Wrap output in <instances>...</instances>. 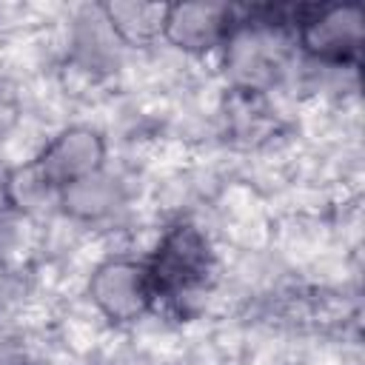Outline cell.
I'll use <instances>...</instances> for the list:
<instances>
[{
    "label": "cell",
    "mask_w": 365,
    "mask_h": 365,
    "mask_svg": "<svg viewBox=\"0 0 365 365\" xmlns=\"http://www.w3.org/2000/svg\"><path fill=\"white\" fill-rule=\"evenodd\" d=\"M143 257L157 297L154 317L165 311L174 319H182L214 297L222 271L220 248L211 231L194 217H174L157 228V237Z\"/></svg>",
    "instance_id": "6da1fadb"
},
{
    "label": "cell",
    "mask_w": 365,
    "mask_h": 365,
    "mask_svg": "<svg viewBox=\"0 0 365 365\" xmlns=\"http://www.w3.org/2000/svg\"><path fill=\"white\" fill-rule=\"evenodd\" d=\"M83 297L100 325L125 331L154 317L157 297L145 265L137 251H106L83 277Z\"/></svg>",
    "instance_id": "7a4b0ae2"
},
{
    "label": "cell",
    "mask_w": 365,
    "mask_h": 365,
    "mask_svg": "<svg viewBox=\"0 0 365 365\" xmlns=\"http://www.w3.org/2000/svg\"><path fill=\"white\" fill-rule=\"evenodd\" d=\"M294 43L302 60L331 68H356L365 14L359 6H297L291 9Z\"/></svg>",
    "instance_id": "3957f363"
},
{
    "label": "cell",
    "mask_w": 365,
    "mask_h": 365,
    "mask_svg": "<svg viewBox=\"0 0 365 365\" xmlns=\"http://www.w3.org/2000/svg\"><path fill=\"white\" fill-rule=\"evenodd\" d=\"M108 157H111L108 134L100 125L80 120V123H63L54 131H48L29 160L46 177V182L60 191L106 168L111 163Z\"/></svg>",
    "instance_id": "277c9868"
},
{
    "label": "cell",
    "mask_w": 365,
    "mask_h": 365,
    "mask_svg": "<svg viewBox=\"0 0 365 365\" xmlns=\"http://www.w3.org/2000/svg\"><path fill=\"white\" fill-rule=\"evenodd\" d=\"M242 6L228 3H177L165 6L160 43L180 60H214L240 20Z\"/></svg>",
    "instance_id": "5b68a950"
},
{
    "label": "cell",
    "mask_w": 365,
    "mask_h": 365,
    "mask_svg": "<svg viewBox=\"0 0 365 365\" xmlns=\"http://www.w3.org/2000/svg\"><path fill=\"white\" fill-rule=\"evenodd\" d=\"M131 208L128 177L106 168L66 185L57 191V217L80 231H106L114 228Z\"/></svg>",
    "instance_id": "8992f818"
},
{
    "label": "cell",
    "mask_w": 365,
    "mask_h": 365,
    "mask_svg": "<svg viewBox=\"0 0 365 365\" xmlns=\"http://www.w3.org/2000/svg\"><path fill=\"white\" fill-rule=\"evenodd\" d=\"M0 191L6 205L29 225L48 222L57 217V188L46 182V177L34 168L31 160H17L6 165L0 177Z\"/></svg>",
    "instance_id": "52a82bcc"
},
{
    "label": "cell",
    "mask_w": 365,
    "mask_h": 365,
    "mask_svg": "<svg viewBox=\"0 0 365 365\" xmlns=\"http://www.w3.org/2000/svg\"><path fill=\"white\" fill-rule=\"evenodd\" d=\"M100 11L125 51H148L160 46L165 6L157 3H100Z\"/></svg>",
    "instance_id": "ba28073f"
},
{
    "label": "cell",
    "mask_w": 365,
    "mask_h": 365,
    "mask_svg": "<svg viewBox=\"0 0 365 365\" xmlns=\"http://www.w3.org/2000/svg\"><path fill=\"white\" fill-rule=\"evenodd\" d=\"M3 168H6V165H3V163H0V177H3Z\"/></svg>",
    "instance_id": "9c48e42d"
}]
</instances>
